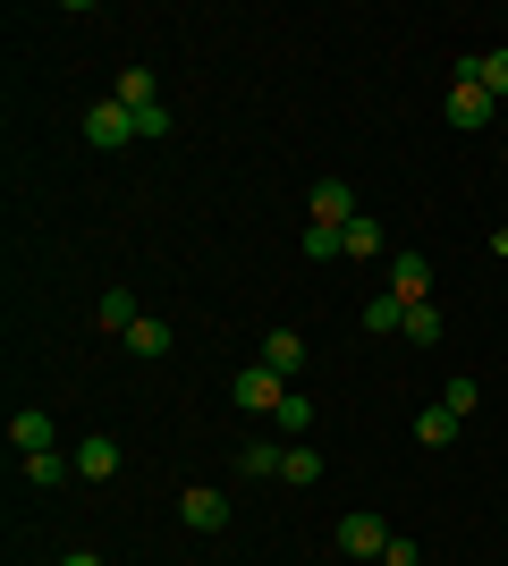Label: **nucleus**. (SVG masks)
Here are the masks:
<instances>
[{
	"instance_id": "nucleus-10",
	"label": "nucleus",
	"mask_w": 508,
	"mask_h": 566,
	"mask_svg": "<svg viewBox=\"0 0 508 566\" xmlns=\"http://www.w3.org/2000/svg\"><path fill=\"white\" fill-rule=\"evenodd\" d=\"M458 76H475L491 102H508V43H491V51H475V60H458Z\"/></svg>"
},
{
	"instance_id": "nucleus-6",
	"label": "nucleus",
	"mask_w": 508,
	"mask_h": 566,
	"mask_svg": "<svg viewBox=\"0 0 508 566\" xmlns=\"http://www.w3.org/2000/svg\"><path fill=\"white\" fill-rule=\"evenodd\" d=\"M390 296H407V305H433V262L415 254V245H398V254H390Z\"/></svg>"
},
{
	"instance_id": "nucleus-18",
	"label": "nucleus",
	"mask_w": 508,
	"mask_h": 566,
	"mask_svg": "<svg viewBox=\"0 0 508 566\" xmlns=\"http://www.w3.org/2000/svg\"><path fill=\"white\" fill-rule=\"evenodd\" d=\"M111 102H120V111H162V94H153V69H120Z\"/></svg>"
},
{
	"instance_id": "nucleus-12",
	"label": "nucleus",
	"mask_w": 508,
	"mask_h": 566,
	"mask_svg": "<svg viewBox=\"0 0 508 566\" xmlns=\"http://www.w3.org/2000/svg\"><path fill=\"white\" fill-rule=\"evenodd\" d=\"M94 322H102L111 338H127L136 322H145V313H136V296H127V287H102V296H94Z\"/></svg>"
},
{
	"instance_id": "nucleus-14",
	"label": "nucleus",
	"mask_w": 508,
	"mask_h": 566,
	"mask_svg": "<svg viewBox=\"0 0 508 566\" xmlns=\"http://www.w3.org/2000/svg\"><path fill=\"white\" fill-rule=\"evenodd\" d=\"M364 331L398 338V331H407V296H390V287H382V296H364Z\"/></svg>"
},
{
	"instance_id": "nucleus-16",
	"label": "nucleus",
	"mask_w": 508,
	"mask_h": 566,
	"mask_svg": "<svg viewBox=\"0 0 508 566\" xmlns=\"http://www.w3.org/2000/svg\"><path fill=\"white\" fill-rule=\"evenodd\" d=\"M280 457H289L280 440H246V449H238V473H246V482H280Z\"/></svg>"
},
{
	"instance_id": "nucleus-17",
	"label": "nucleus",
	"mask_w": 508,
	"mask_h": 566,
	"mask_svg": "<svg viewBox=\"0 0 508 566\" xmlns=\"http://www.w3.org/2000/svg\"><path fill=\"white\" fill-rule=\"evenodd\" d=\"M280 482H289V491H314V482H322V449L289 440V457H280Z\"/></svg>"
},
{
	"instance_id": "nucleus-3",
	"label": "nucleus",
	"mask_w": 508,
	"mask_h": 566,
	"mask_svg": "<svg viewBox=\"0 0 508 566\" xmlns=\"http://www.w3.org/2000/svg\"><path fill=\"white\" fill-rule=\"evenodd\" d=\"M85 144H94V153H127V144H136V118H127L120 102L102 94L94 111H85Z\"/></svg>"
},
{
	"instance_id": "nucleus-8",
	"label": "nucleus",
	"mask_w": 508,
	"mask_h": 566,
	"mask_svg": "<svg viewBox=\"0 0 508 566\" xmlns=\"http://www.w3.org/2000/svg\"><path fill=\"white\" fill-rule=\"evenodd\" d=\"M178 516H187V533H229V499L212 482H195V491H178Z\"/></svg>"
},
{
	"instance_id": "nucleus-20",
	"label": "nucleus",
	"mask_w": 508,
	"mask_h": 566,
	"mask_svg": "<svg viewBox=\"0 0 508 566\" xmlns=\"http://www.w3.org/2000/svg\"><path fill=\"white\" fill-rule=\"evenodd\" d=\"M271 431H289V440H297V431H314V398H297V389H289L280 415H271Z\"/></svg>"
},
{
	"instance_id": "nucleus-7",
	"label": "nucleus",
	"mask_w": 508,
	"mask_h": 566,
	"mask_svg": "<svg viewBox=\"0 0 508 566\" xmlns=\"http://www.w3.org/2000/svg\"><path fill=\"white\" fill-rule=\"evenodd\" d=\"M9 449H18V457H43V449H60V423H51L43 406H18V415H9Z\"/></svg>"
},
{
	"instance_id": "nucleus-22",
	"label": "nucleus",
	"mask_w": 508,
	"mask_h": 566,
	"mask_svg": "<svg viewBox=\"0 0 508 566\" xmlns=\"http://www.w3.org/2000/svg\"><path fill=\"white\" fill-rule=\"evenodd\" d=\"M127 347L145 355V364H162V355H169V322H136V331H127Z\"/></svg>"
},
{
	"instance_id": "nucleus-11",
	"label": "nucleus",
	"mask_w": 508,
	"mask_h": 566,
	"mask_svg": "<svg viewBox=\"0 0 508 566\" xmlns=\"http://www.w3.org/2000/svg\"><path fill=\"white\" fill-rule=\"evenodd\" d=\"M25 482H34V491H69V482H76V449H43V457H25Z\"/></svg>"
},
{
	"instance_id": "nucleus-24",
	"label": "nucleus",
	"mask_w": 508,
	"mask_h": 566,
	"mask_svg": "<svg viewBox=\"0 0 508 566\" xmlns=\"http://www.w3.org/2000/svg\"><path fill=\"white\" fill-rule=\"evenodd\" d=\"M382 566H424V549L407 542V533H390V549H382Z\"/></svg>"
},
{
	"instance_id": "nucleus-21",
	"label": "nucleus",
	"mask_w": 508,
	"mask_h": 566,
	"mask_svg": "<svg viewBox=\"0 0 508 566\" xmlns=\"http://www.w3.org/2000/svg\"><path fill=\"white\" fill-rule=\"evenodd\" d=\"M398 338H415V347H440V305H407V331Z\"/></svg>"
},
{
	"instance_id": "nucleus-23",
	"label": "nucleus",
	"mask_w": 508,
	"mask_h": 566,
	"mask_svg": "<svg viewBox=\"0 0 508 566\" xmlns=\"http://www.w3.org/2000/svg\"><path fill=\"white\" fill-rule=\"evenodd\" d=\"M440 406H449V415H458V423H466V415L484 406V389H475V380H449V389H440Z\"/></svg>"
},
{
	"instance_id": "nucleus-13",
	"label": "nucleus",
	"mask_w": 508,
	"mask_h": 566,
	"mask_svg": "<svg viewBox=\"0 0 508 566\" xmlns=\"http://www.w3.org/2000/svg\"><path fill=\"white\" fill-rule=\"evenodd\" d=\"M263 364L280 380H297V373H305V338H297V331H263Z\"/></svg>"
},
{
	"instance_id": "nucleus-25",
	"label": "nucleus",
	"mask_w": 508,
	"mask_h": 566,
	"mask_svg": "<svg viewBox=\"0 0 508 566\" xmlns=\"http://www.w3.org/2000/svg\"><path fill=\"white\" fill-rule=\"evenodd\" d=\"M305 254H314V262H339V229H305Z\"/></svg>"
},
{
	"instance_id": "nucleus-19",
	"label": "nucleus",
	"mask_w": 508,
	"mask_h": 566,
	"mask_svg": "<svg viewBox=\"0 0 508 566\" xmlns=\"http://www.w3.org/2000/svg\"><path fill=\"white\" fill-rule=\"evenodd\" d=\"M458 415H449V406H424V415H415V440H424V449H449V440H458Z\"/></svg>"
},
{
	"instance_id": "nucleus-15",
	"label": "nucleus",
	"mask_w": 508,
	"mask_h": 566,
	"mask_svg": "<svg viewBox=\"0 0 508 566\" xmlns=\"http://www.w3.org/2000/svg\"><path fill=\"white\" fill-rule=\"evenodd\" d=\"M339 254H348V262H373V254H390L382 220H348V229H339Z\"/></svg>"
},
{
	"instance_id": "nucleus-26",
	"label": "nucleus",
	"mask_w": 508,
	"mask_h": 566,
	"mask_svg": "<svg viewBox=\"0 0 508 566\" xmlns=\"http://www.w3.org/2000/svg\"><path fill=\"white\" fill-rule=\"evenodd\" d=\"M60 566H102V558H94V549H69V558H60Z\"/></svg>"
},
{
	"instance_id": "nucleus-5",
	"label": "nucleus",
	"mask_w": 508,
	"mask_h": 566,
	"mask_svg": "<svg viewBox=\"0 0 508 566\" xmlns=\"http://www.w3.org/2000/svg\"><path fill=\"white\" fill-rule=\"evenodd\" d=\"M339 549H348V558H373V566H382V549H390V524L382 516H364V507H356V516H339Z\"/></svg>"
},
{
	"instance_id": "nucleus-4",
	"label": "nucleus",
	"mask_w": 508,
	"mask_h": 566,
	"mask_svg": "<svg viewBox=\"0 0 508 566\" xmlns=\"http://www.w3.org/2000/svg\"><path fill=\"white\" fill-rule=\"evenodd\" d=\"M305 212H314V229H348V220H364V212H356V187H348V178H314Z\"/></svg>"
},
{
	"instance_id": "nucleus-9",
	"label": "nucleus",
	"mask_w": 508,
	"mask_h": 566,
	"mask_svg": "<svg viewBox=\"0 0 508 566\" xmlns=\"http://www.w3.org/2000/svg\"><path fill=\"white\" fill-rule=\"evenodd\" d=\"M111 473H120V440H111V431H85V440H76V482H111Z\"/></svg>"
},
{
	"instance_id": "nucleus-1",
	"label": "nucleus",
	"mask_w": 508,
	"mask_h": 566,
	"mask_svg": "<svg viewBox=\"0 0 508 566\" xmlns=\"http://www.w3.org/2000/svg\"><path fill=\"white\" fill-rule=\"evenodd\" d=\"M229 398H238V415H280V398H289V380L271 373V364H246V373L229 380Z\"/></svg>"
},
{
	"instance_id": "nucleus-2",
	"label": "nucleus",
	"mask_w": 508,
	"mask_h": 566,
	"mask_svg": "<svg viewBox=\"0 0 508 566\" xmlns=\"http://www.w3.org/2000/svg\"><path fill=\"white\" fill-rule=\"evenodd\" d=\"M440 118H449L458 136H484V127H491V94L475 85V76H449V102H440Z\"/></svg>"
}]
</instances>
